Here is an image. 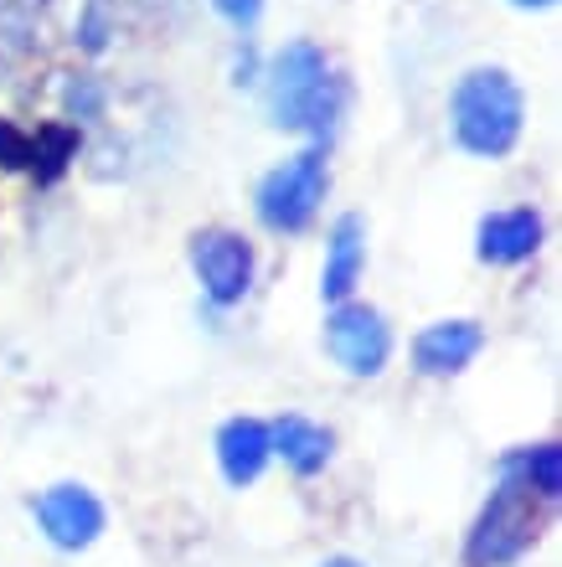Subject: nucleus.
<instances>
[{"instance_id": "f257e3e1", "label": "nucleus", "mask_w": 562, "mask_h": 567, "mask_svg": "<svg viewBox=\"0 0 562 567\" xmlns=\"http://www.w3.org/2000/svg\"><path fill=\"white\" fill-rule=\"evenodd\" d=\"M264 109L268 120L289 130V135H310L315 145H326L340 130L346 109H351V83L340 78V68L326 58V47L315 42H284L274 58L264 62Z\"/></svg>"}, {"instance_id": "f03ea898", "label": "nucleus", "mask_w": 562, "mask_h": 567, "mask_svg": "<svg viewBox=\"0 0 562 567\" xmlns=\"http://www.w3.org/2000/svg\"><path fill=\"white\" fill-rule=\"evenodd\" d=\"M449 130L474 161H505L527 130V93L505 68H470L449 93Z\"/></svg>"}, {"instance_id": "7ed1b4c3", "label": "nucleus", "mask_w": 562, "mask_h": 567, "mask_svg": "<svg viewBox=\"0 0 562 567\" xmlns=\"http://www.w3.org/2000/svg\"><path fill=\"white\" fill-rule=\"evenodd\" d=\"M552 506L558 501H548L532 485L521 454L501 460V480H495V491H490L486 511H480V522L470 532V547H464L470 567H511L521 553H532V542L542 537Z\"/></svg>"}, {"instance_id": "20e7f679", "label": "nucleus", "mask_w": 562, "mask_h": 567, "mask_svg": "<svg viewBox=\"0 0 562 567\" xmlns=\"http://www.w3.org/2000/svg\"><path fill=\"white\" fill-rule=\"evenodd\" d=\"M330 192V155L326 145H305L284 165H274L258 192H253V212L268 233H305L315 223V212Z\"/></svg>"}, {"instance_id": "39448f33", "label": "nucleus", "mask_w": 562, "mask_h": 567, "mask_svg": "<svg viewBox=\"0 0 562 567\" xmlns=\"http://www.w3.org/2000/svg\"><path fill=\"white\" fill-rule=\"evenodd\" d=\"M192 269L202 295L217 305V310H233L243 305L253 289V269H258V254L243 233H227V227H207L192 238Z\"/></svg>"}, {"instance_id": "423d86ee", "label": "nucleus", "mask_w": 562, "mask_h": 567, "mask_svg": "<svg viewBox=\"0 0 562 567\" xmlns=\"http://www.w3.org/2000/svg\"><path fill=\"white\" fill-rule=\"evenodd\" d=\"M326 351L351 377H382L392 361V326L382 320V310L346 299L326 320Z\"/></svg>"}, {"instance_id": "0eeeda50", "label": "nucleus", "mask_w": 562, "mask_h": 567, "mask_svg": "<svg viewBox=\"0 0 562 567\" xmlns=\"http://www.w3.org/2000/svg\"><path fill=\"white\" fill-rule=\"evenodd\" d=\"M31 516H37V526L47 532V542L62 547V553H83V547H93L99 532H104V501H99L89 485H73V480L37 495V501H31Z\"/></svg>"}, {"instance_id": "6e6552de", "label": "nucleus", "mask_w": 562, "mask_h": 567, "mask_svg": "<svg viewBox=\"0 0 562 567\" xmlns=\"http://www.w3.org/2000/svg\"><path fill=\"white\" fill-rule=\"evenodd\" d=\"M542 243H548V223L537 207H501L474 227V258L490 269H517L542 254Z\"/></svg>"}, {"instance_id": "1a4fd4ad", "label": "nucleus", "mask_w": 562, "mask_h": 567, "mask_svg": "<svg viewBox=\"0 0 562 567\" xmlns=\"http://www.w3.org/2000/svg\"><path fill=\"white\" fill-rule=\"evenodd\" d=\"M480 346H486L480 320H433V326L418 330L413 367L423 377H459L474 357H480Z\"/></svg>"}, {"instance_id": "9d476101", "label": "nucleus", "mask_w": 562, "mask_h": 567, "mask_svg": "<svg viewBox=\"0 0 562 567\" xmlns=\"http://www.w3.org/2000/svg\"><path fill=\"white\" fill-rule=\"evenodd\" d=\"M361 269H367V223L356 212H346L330 227L326 269H320V299L326 305H346L356 295V284H361Z\"/></svg>"}, {"instance_id": "9b49d317", "label": "nucleus", "mask_w": 562, "mask_h": 567, "mask_svg": "<svg viewBox=\"0 0 562 567\" xmlns=\"http://www.w3.org/2000/svg\"><path fill=\"white\" fill-rule=\"evenodd\" d=\"M274 449H268V423L258 419H227L217 429V464H223V480L227 485H253V480L268 470Z\"/></svg>"}, {"instance_id": "f8f14e48", "label": "nucleus", "mask_w": 562, "mask_h": 567, "mask_svg": "<svg viewBox=\"0 0 562 567\" xmlns=\"http://www.w3.org/2000/svg\"><path fill=\"white\" fill-rule=\"evenodd\" d=\"M268 449H274L295 475H320L330 464V454H336V439H330V429L305 419V413H284V419L268 423Z\"/></svg>"}, {"instance_id": "ddd939ff", "label": "nucleus", "mask_w": 562, "mask_h": 567, "mask_svg": "<svg viewBox=\"0 0 562 567\" xmlns=\"http://www.w3.org/2000/svg\"><path fill=\"white\" fill-rule=\"evenodd\" d=\"M212 11L223 16L237 37H248V31L264 21V0H212Z\"/></svg>"}, {"instance_id": "4468645a", "label": "nucleus", "mask_w": 562, "mask_h": 567, "mask_svg": "<svg viewBox=\"0 0 562 567\" xmlns=\"http://www.w3.org/2000/svg\"><path fill=\"white\" fill-rule=\"evenodd\" d=\"M505 6H517V11H552L558 0H505Z\"/></svg>"}, {"instance_id": "2eb2a0df", "label": "nucleus", "mask_w": 562, "mask_h": 567, "mask_svg": "<svg viewBox=\"0 0 562 567\" xmlns=\"http://www.w3.org/2000/svg\"><path fill=\"white\" fill-rule=\"evenodd\" d=\"M320 567H361L356 557H330V563H320Z\"/></svg>"}]
</instances>
